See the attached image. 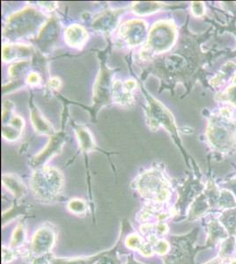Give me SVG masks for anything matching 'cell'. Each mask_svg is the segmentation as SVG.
<instances>
[{
    "label": "cell",
    "mask_w": 236,
    "mask_h": 264,
    "mask_svg": "<svg viewBox=\"0 0 236 264\" xmlns=\"http://www.w3.org/2000/svg\"><path fill=\"white\" fill-rule=\"evenodd\" d=\"M30 185L39 200L53 201L63 189V174L56 167H40L32 175Z\"/></svg>",
    "instance_id": "obj_1"
},
{
    "label": "cell",
    "mask_w": 236,
    "mask_h": 264,
    "mask_svg": "<svg viewBox=\"0 0 236 264\" xmlns=\"http://www.w3.org/2000/svg\"><path fill=\"white\" fill-rule=\"evenodd\" d=\"M138 191L148 201L164 203L169 199V185L163 173L157 169L142 173L136 182Z\"/></svg>",
    "instance_id": "obj_2"
},
{
    "label": "cell",
    "mask_w": 236,
    "mask_h": 264,
    "mask_svg": "<svg viewBox=\"0 0 236 264\" xmlns=\"http://www.w3.org/2000/svg\"><path fill=\"white\" fill-rule=\"evenodd\" d=\"M176 40V29L171 22L161 20L155 23L149 32L148 51L160 54L172 47Z\"/></svg>",
    "instance_id": "obj_3"
},
{
    "label": "cell",
    "mask_w": 236,
    "mask_h": 264,
    "mask_svg": "<svg viewBox=\"0 0 236 264\" xmlns=\"http://www.w3.org/2000/svg\"><path fill=\"white\" fill-rule=\"evenodd\" d=\"M41 20V13L28 7L8 18L5 33L16 36L27 35L36 29V25H40Z\"/></svg>",
    "instance_id": "obj_4"
},
{
    "label": "cell",
    "mask_w": 236,
    "mask_h": 264,
    "mask_svg": "<svg viewBox=\"0 0 236 264\" xmlns=\"http://www.w3.org/2000/svg\"><path fill=\"white\" fill-rule=\"evenodd\" d=\"M2 136L9 141H15L22 136L25 125L24 119L16 115L13 104L10 101L4 102L2 113Z\"/></svg>",
    "instance_id": "obj_5"
},
{
    "label": "cell",
    "mask_w": 236,
    "mask_h": 264,
    "mask_svg": "<svg viewBox=\"0 0 236 264\" xmlns=\"http://www.w3.org/2000/svg\"><path fill=\"white\" fill-rule=\"evenodd\" d=\"M190 237H172L170 249L163 256L165 264H190Z\"/></svg>",
    "instance_id": "obj_6"
},
{
    "label": "cell",
    "mask_w": 236,
    "mask_h": 264,
    "mask_svg": "<svg viewBox=\"0 0 236 264\" xmlns=\"http://www.w3.org/2000/svg\"><path fill=\"white\" fill-rule=\"evenodd\" d=\"M146 23L141 19H132L123 23L120 29L121 37L129 46H137L144 41L146 34Z\"/></svg>",
    "instance_id": "obj_7"
},
{
    "label": "cell",
    "mask_w": 236,
    "mask_h": 264,
    "mask_svg": "<svg viewBox=\"0 0 236 264\" xmlns=\"http://www.w3.org/2000/svg\"><path fill=\"white\" fill-rule=\"evenodd\" d=\"M56 241V234L51 227H42L36 231L31 243L32 253L37 256L50 254Z\"/></svg>",
    "instance_id": "obj_8"
},
{
    "label": "cell",
    "mask_w": 236,
    "mask_h": 264,
    "mask_svg": "<svg viewBox=\"0 0 236 264\" xmlns=\"http://www.w3.org/2000/svg\"><path fill=\"white\" fill-rule=\"evenodd\" d=\"M147 111L149 123L153 129H156L160 125L164 126V124L172 125V117L167 114V110L164 108L163 106L159 101L155 100L149 101Z\"/></svg>",
    "instance_id": "obj_9"
},
{
    "label": "cell",
    "mask_w": 236,
    "mask_h": 264,
    "mask_svg": "<svg viewBox=\"0 0 236 264\" xmlns=\"http://www.w3.org/2000/svg\"><path fill=\"white\" fill-rule=\"evenodd\" d=\"M63 139L62 137L58 135L52 137L48 143L47 146L44 149V151H41L34 158L31 162L32 167H36L37 169L40 168L42 164L50 160V158L53 157L54 155L58 153V151L63 146Z\"/></svg>",
    "instance_id": "obj_10"
},
{
    "label": "cell",
    "mask_w": 236,
    "mask_h": 264,
    "mask_svg": "<svg viewBox=\"0 0 236 264\" xmlns=\"http://www.w3.org/2000/svg\"><path fill=\"white\" fill-rule=\"evenodd\" d=\"M88 38L89 34L85 28L77 24L69 26L65 32V40L70 47L80 49L88 41Z\"/></svg>",
    "instance_id": "obj_11"
},
{
    "label": "cell",
    "mask_w": 236,
    "mask_h": 264,
    "mask_svg": "<svg viewBox=\"0 0 236 264\" xmlns=\"http://www.w3.org/2000/svg\"><path fill=\"white\" fill-rule=\"evenodd\" d=\"M135 87L136 82L133 79L127 80L125 83H122L119 80L114 82V101H116L117 103L122 104V105L129 104L133 100L132 93Z\"/></svg>",
    "instance_id": "obj_12"
},
{
    "label": "cell",
    "mask_w": 236,
    "mask_h": 264,
    "mask_svg": "<svg viewBox=\"0 0 236 264\" xmlns=\"http://www.w3.org/2000/svg\"><path fill=\"white\" fill-rule=\"evenodd\" d=\"M125 244L130 249L138 250L145 256H151L154 254L153 245L150 241H145L142 237L138 234H131L127 237Z\"/></svg>",
    "instance_id": "obj_13"
},
{
    "label": "cell",
    "mask_w": 236,
    "mask_h": 264,
    "mask_svg": "<svg viewBox=\"0 0 236 264\" xmlns=\"http://www.w3.org/2000/svg\"><path fill=\"white\" fill-rule=\"evenodd\" d=\"M3 185L9 190L17 199H20L26 194V188L20 180L13 174H4L2 176Z\"/></svg>",
    "instance_id": "obj_14"
},
{
    "label": "cell",
    "mask_w": 236,
    "mask_h": 264,
    "mask_svg": "<svg viewBox=\"0 0 236 264\" xmlns=\"http://www.w3.org/2000/svg\"><path fill=\"white\" fill-rule=\"evenodd\" d=\"M30 49L26 45L20 44H5L2 49V58L5 62L13 61L15 58H18L19 56H23L25 54L29 53Z\"/></svg>",
    "instance_id": "obj_15"
},
{
    "label": "cell",
    "mask_w": 236,
    "mask_h": 264,
    "mask_svg": "<svg viewBox=\"0 0 236 264\" xmlns=\"http://www.w3.org/2000/svg\"><path fill=\"white\" fill-rule=\"evenodd\" d=\"M31 120L35 131L41 134H51L52 133V127L45 117L41 115L39 110H32Z\"/></svg>",
    "instance_id": "obj_16"
},
{
    "label": "cell",
    "mask_w": 236,
    "mask_h": 264,
    "mask_svg": "<svg viewBox=\"0 0 236 264\" xmlns=\"http://www.w3.org/2000/svg\"><path fill=\"white\" fill-rule=\"evenodd\" d=\"M76 136L79 145L84 151H90L95 148V140L89 129L79 127L76 129Z\"/></svg>",
    "instance_id": "obj_17"
},
{
    "label": "cell",
    "mask_w": 236,
    "mask_h": 264,
    "mask_svg": "<svg viewBox=\"0 0 236 264\" xmlns=\"http://www.w3.org/2000/svg\"><path fill=\"white\" fill-rule=\"evenodd\" d=\"M168 231L166 224H156V225H145L141 227L142 233L147 238H159L165 235Z\"/></svg>",
    "instance_id": "obj_18"
},
{
    "label": "cell",
    "mask_w": 236,
    "mask_h": 264,
    "mask_svg": "<svg viewBox=\"0 0 236 264\" xmlns=\"http://www.w3.org/2000/svg\"><path fill=\"white\" fill-rule=\"evenodd\" d=\"M101 254L89 256V257H78L73 259H63V258H53L51 264H95L101 257Z\"/></svg>",
    "instance_id": "obj_19"
},
{
    "label": "cell",
    "mask_w": 236,
    "mask_h": 264,
    "mask_svg": "<svg viewBox=\"0 0 236 264\" xmlns=\"http://www.w3.org/2000/svg\"><path fill=\"white\" fill-rule=\"evenodd\" d=\"M117 246L118 244L113 249L102 252L101 257L95 264H121L117 255Z\"/></svg>",
    "instance_id": "obj_20"
},
{
    "label": "cell",
    "mask_w": 236,
    "mask_h": 264,
    "mask_svg": "<svg viewBox=\"0 0 236 264\" xmlns=\"http://www.w3.org/2000/svg\"><path fill=\"white\" fill-rule=\"evenodd\" d=\"M160 4L157 2H137L134 4V12L138 14H147L154 13L159 8Z\"/></svg>",
    "instance_id": "obj_21"
},
{
    "label": "cell",
    "mask_w": 236,
    "mask_h": 264,
    "mask_svg": "<svg viewBox=\"0 0 236 264\" xmlns=\"http://www.w3.org/2000/svg\"><path fill=\"white\" fill-rule=\"evenodd\" d=\"M26 239L25 227L23 224H19L13 232V238L11 240V247L13 249L19 248L24 244Z\"/></svg>",
    "instance_id": "obj_22"
},
{
    "label": "cell",
    "mask_w": 236,
    "mask_h": 264,
    "mask_svg": "<svg viewBox=\"0 0 236 264\" xmlns=\"http://www.w3.org/2000/svg\"><path fill=\"white\" fill-rule=\"evenodd\" d=\"M222 223L228 230L230 233H235L236 232V211H228L221 217Z\"/></svg>",
    "instance_id": "obj_23"
},
{
    "label": "cell",
    "mask_w": 236,
    "mask_h": 264,
    "mask_svg": "<svg viewBox=\"0 0 236 264\" xmlns=\"http://www.w3.org/2000/svg\"><path fill=\"white\" fill-rule=\"evenodd\" d=\"M68 209L73 213L79 215V214H84L87 211V205H85V202L82 201V200L73 199L69 202Z\"/></svg>",
    "instance_id": "obj_24"
},
{
    "label": "cell",
    "mask_w": 236,
    "mask_h": 264,
    "mask_svg": "<svg viewBox=\"0 0 236 264\" xmlns=\"http://www.w3.org/2000/svg\"><path fill=\"white\" fill-rule=\"evenodd\" d=\"M15 253L12 249L3 247L2 248V262L4 264L8 263L15 259Z\"/></svg>",
    "instance_id": "obj_25"
},
{
    "label": "cell",
    "mask_w": 236,
    "mask_h": 264,
    "mask_svg": "<svg viewBox=\"0 0 236 264\" xmlns=\"http://www.w3.org/2000/svg\"><path fill=\"white\" fill-rule=\"evenodd\" d=\"M27 81H28L29 85H39L40 82H41V77H40V75H39L38 73H31L28 76Z\"/></svg>",
    "instance_id": "obj_26"
},
{
    "label": "cell",
    "mask_w": 236,
    "mask_h": 264,
    "mask_svg": "<svg viewBox=\"0 0 236 264\" xmlns=\"http://www.w3.org/2000/svg\"><path fill=\"white\" fill-rule=\"evenodd\" d=\"M49 85L51 88H54V89H58L61 86V81H60V79L58 78H52L49 81Z\"/></svg>",
    "instance_id": "obj_27"
},
{
    "label": "cell",
    "mask_w": 236,
    "mask_h": 264,
    "mask_svg": "<svg viewBox=\"0 0 236 264\" xmlns=\"http://www.w3.org/2000/svg\"><path fill=\"white\" fill-rule=\"evenodd\" d=\"M200 7H202V3H199V2H195L192 5L193 13H195L196 15H201L203 13V10L200 8Z\"/></svg>",
    "instance_id": "obj_28"
},
{
    "label": "cell",
    "mask_w": 236,
    "mask_h": 264,
    "mask_svg": "<svg viewBox=\"0 0 236 264\" xmlns=\"http://www.w3.org/2000/svg\"><path fill=\"white\" fill-rule=\"evenodd\" d=\"M126 264H142L139 261L135 260L134 258L132 256V255H130L129 257H128V261H127V263Z\"/></svg>",
    "instance_id": "obj_29"
},
{
    "label": "cell",
    "mask_w": 236,
    "mask_h": 264,
    "mask_svg": "<svg viewBox=\"0 0 236 264\" xmlns=\"http://www.w3.org/2000/svg\"><path fill=\"white\" fill-rule=\"evenodd\" d=\"M230 264H236V259H234V260H233V261H231Z\"/></svg>",
    "instance_id": "obj_30"
}]
</instances>
